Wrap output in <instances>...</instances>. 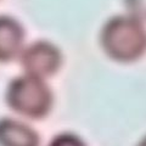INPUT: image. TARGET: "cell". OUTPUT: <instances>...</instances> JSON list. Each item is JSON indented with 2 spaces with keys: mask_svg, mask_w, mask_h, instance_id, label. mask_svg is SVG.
<instances>
[{
  "mask_svg": "<svg viewBox=\"0 0 146 146\" xmlns=\"http://www.w3.org/2000/svg\"><path fill=\"white\" fill-rule=\"evenodd\" d=\"M104 51L118 62H133L146 51V29L130 16H115L105 23L100 34Z\"/></svg>",
  "mask_w": 146,
  "mask_h": 146,
  "instance_id": "1",
  "label": "cell"
},
{
  "mask_svg": "<svg viewBox=\"0 0 146 146\" xmlns=\"http://www.w3.org/2000/svg\"><path fill=\"white\" fill-rule=\"evenodd\" d=\"M6 101L13 111L22 116L42 118L52 106V93L43 79L26 74L9 84Z\"/></svg>",
  "mask_w": 146,
  "mask_h": 146,
  "instance_id": "2",
  "label": "cell"
},
{
  "mask_svg": "<svg viewBox=\"0 0 146 146\" xmlns=\"http://www.w3.org/2000/svg\"><path fill=\"white\" fill-rule=\"evenodd\" d=\"M21 63L28 76L48 78L56 73L61 66V52L49 42H35L21 54Z\"/></svg>",
  "mask_w": 146,
  "mask_h": 146,
  "instance_id": "3",
  "label": "cell"
},
{
  "mask_svg": "<svg viewBox=\"0 0 146 146\" xmlns=\"http://www.w3.org/2000/svg\"><path fill=\"white\" fill-rule=\"evenodd\" d=\"M23 40V27L10 16H0V62L11 61L20 55Z\"/></svg>",
  "mask_w": 146,
  "mask_h": 146,
  "instance_id": "4",
  "label": "cell"
},
{
  "mask_svg": "<svg viewBox=\"0 0 146 146\" xmlns=\"http://www.w3.org/2000/svg\"><path fill=\"white\" fill-rule=\"evenodd\" d=\"M0 146H39L38 134L26 123L0 119Z\"/></svg>",
  "mask_w": 146,
  "mask_h": 146,
  "instance_id": "5",
  "label": "cell"
},
{
  "mask_svg": "<svg viewBox=\"0 0 146 146\" xmlns=\"http://www.w3.org/2000/svg\"><path fill=\"white\" fill-rule=\"evenodd\" d=\"M124 5L130 17L146 22V0H124Z\"/></svg>",
  "mask_w": 146,
  "mask_h": 146,
  "instance_id": "6",
  "label": "cell"
},
{
  "mask_svg": "<svg viewBox=\"0 0 146 146\" xmlns=\"http://www.w3.org/2000/svg\"><path fill=\"white\" fill-rule=\"evenodd\" d=\"M49 146H85L83 140L74 134H60L51 140Z\"/></svg>",
  "mask_w": 146,
  "mask_h": 146,
  "instance_id": "7",
  "label": "cell"
},
{
  "mask_svg": "<svg viewBox=\"0 0 146 146\" xmlns=\"http://www.w3.org/2000/svg\"><path fill=\"white\" fill-rule=\"evenodd\" d=\"M138 146H146V136H145V138H144L143 140L140 141V143H139V145H138Z\"/></svg>",
  "mask_w": 146,
  "mask_h": 146,
  "instance_id": "8",
  "label": "cell"
}]
</instances>
